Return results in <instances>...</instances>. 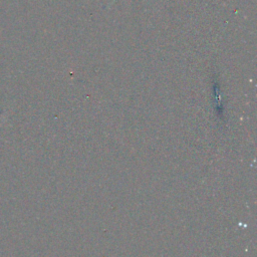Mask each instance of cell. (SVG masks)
<instances>
[{
    "label": "cell",
    "instance_id": "cell-1",
    "mask_svg": "<svg viewBox=\"0 0 257 257\" xmlns=\"http://www.w3.org/2000/svg\"><path fill=\"white\" fill-rule=\"evenodd\" d=\"M114 1H116V0H113V1H111V3H110V5H111V4H112V3H113V2H114Z\"/></svg>",
    "mask_w": 257,
    "mask_h": 257
}]
</instances>
